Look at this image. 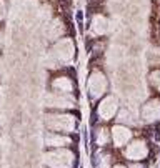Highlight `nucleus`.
I'll list each match as a JSON object with an SVG mask.
<instances>
[{"mask_svg": "<svg viewBox=\"0 0 160 168\" xmlns=\"http://www.w3.org/2000/svg\"><path fill=\"white\" fill-rule=\"evenodd\" d=\"M60 4H62V7H64V8H67L68 5H70V0H60Z\"/></svg>", "mask_w": 160, "mask_h": 168, "instance_id": "nucleus-2", "label": "nucleus"}, {"mask_svg": "<svg viewBox=\"0 0 160 168\" xmlns=\"http://www.w3.org/2000/svg\"><path fill=\"white\" fill-rule=\"evenodd\" d=\"M75 18H77L78 25H82V20H83V14H82V10H78V12H77V15H75Z\"/></svg>", "mask_w": 160, "mask_h": 168, "instance_id": "nucleus-1", "label": "nucleus"}]
</instances>
